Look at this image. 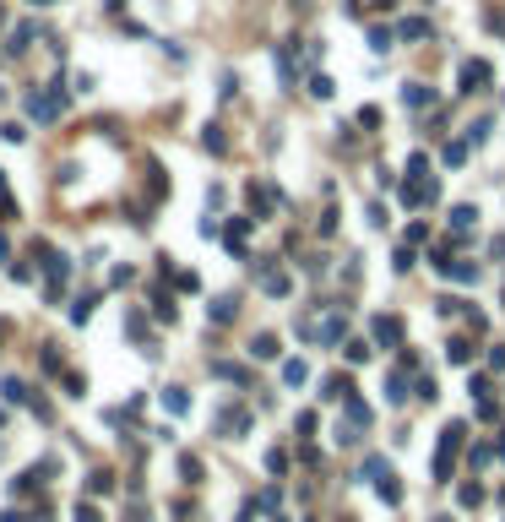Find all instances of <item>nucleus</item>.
<instances>
[{
    "label": "nucleus",
    "instance_id": "0eeeda50",
    "mask_svg": "<svg viewBox=\"0 0 505 522\" xmlns=\"http://www.w3.org/2000/svg\"><path fill=\"white\" fill-rule=\"evenodd\" d=\"M375 337H381V343H397V321H391V315H381V321H375Z\"/></svg>",
    "mask_w": 505,
    "mask_h": 522
},
{
    "label": "nucleus",
    "instance_id": "f03ea898",
    "mask_svg": "<svg viewBox=\"0 0 505 522\" xmlns=\"http://www.w3.org/2000/svg\"><path fill=\"white\" fill-rule=\"evenodd\" d=\"M484 82H489V65L484 60H467L462 65V93H478Z\"/></svg>",
    "mask_w": 505,
    "mask_h": 522
},
{
    "label": "nucleus",
    "instance_id": "1a4fd4ad",
    "mask_svg": "<svg viewBox=\"0 0 505 522\" xmlns=\"http://www.w3.org/2000/svg\"><path fill=\"white\" fill-rule=\"evenodd\" d=\"M424 33H429V22H419V17L402 22V39H424Z\"/></svg>",
    "mask_w": 505,
    "mask_h": 522
},
{
    "label": "nucleus",
    "instance_id": "423d86ee",
    "mask_svg": "<svg viewBox=\"0 0 505 522\" xmlns=\"http://www.w3.org/2000/svg\"><path fill=\"white\" fill-rule=\"evenodd\" d=\"M283 381H288V386H304V359H288V365H283Z\"/></svg>",
    "mask_w": 505,
    "mask_h": 522
},
{
    "label": "nucleus",
    "instance_id": "9b49d317",
    "mask_svg": "<svg viewBox=\"0 0 505 522\" xmlns=\"http://www.w3.org/2000/svg\"><path fill=\"white\" fill-rule=\"evenodd\" d=\"M77 522H98V511H93V506H77Z\"/></svg>",
    "mask_w": 505,
    "mask_h": 522
},
{
    "label": "nucleus",
    "instance_id": "6e6552de",
    "mask_svg": "<svg viewBox=\"0 0 505 522\" xmlns=\"http://www.w3.org/2000/svg\"><path fill=\"white\" fill-rule=\"evenodd\" d=\"M473 218H478L473 207H451V223H457V229H473Z\"/></svg>",
    "mask_w": 505,
    "mask_h": 522
},
{
    "label": "nucleus",
    "instance_id": "39448f33",
    "mask_svg": "<svg viewBox=\"0 0 505 522\" xmlns=\"http://www.w3.org/2000/svg\"><path fill=\"white\" fill-rule=\"evenodd\" d=\"M310 93H315V98H332V93H337V82H332L326 71H315V77H310Z\"/></svg>",
    "mask_w": 505,
    "mask_h": 522
},
{
    "label": "nucleus",
    "instance_id": "9d476101",
    "mask_svg": "<svg viewBox=\"0 0 505 522\" xmlns=\"http://www.w3.org/2000/svg\"><path fill=\"white\" fill-rule=\"evenodd\" d=\"M467 354H473L467 343H451V348H445V359H451V365H467Z\"/></svg>",
    "mask_w": 505,
    "mask_h": 522
},
{
    "label": "nucleus",
    "instance_id": "f257e3e1",
    "mask_svg": "<svg viewBox=\"0 0 505 522\" xmlns=\"http://www.w3.org/2000/svg\"><path fill=\"white\" fill-rule=\"evenodd\" d=\"M462 424H451V430H445L440 436V452H435V479H451V462H457V446H462Z\"/></svg>",
    "mask_w": 505,
    "mask_h": 522
},
{
    "label": "nucleus",
    "instance_id": "7ed1b4c3",
    "mask_svg": "<svg viewBox=\"0 0 505 522\" xmlns=\"http://www.w3.org/2000/svg\"><path fill=\"white\" fill-rule=\"evenodd\" d=\"M429 196H435V185H429V180H419V185H402V207H424Z\"/></svg>",
    "mask_w": 505,
    "mask_h": 522
},
{
    "label": "nucleus",
    "instance_id": "20e7f679",
    "mask_svg": "<svg viewBox=\"0 0 505 522\" xmlns=\"http://www.w3.org/2000/svg\"><path fill=\"white\" fill-rule=\"evenodd\" d=\"M429 98H435V93H429L424 82H413V87H402V104H407V109H424Z\"/></svg>",
    "mask_w": 505,
    "mask_h": 522
}]
</instances>
